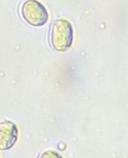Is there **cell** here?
<instances>
[{"label":"cell","mask_w":128,"mask_h":158,"mask_svg":"<svg viewBox=\"0 0 128 158\" xmlns=\"http://www.w3.org/2000/svg\"><path fill=\"white\" fill-rule=\"evenodd\" d=\"M73 39V27L67 19H58L53 23L50 31V43L55 51H67L72 46Z\"/></svg>","instance_id":"1"},{"label":"cell","mask_w":128,"mask_h":158,"mask_svg":"<svg viewBox=\"0 0 128 158\" xmlns=\"http://www.w3.org/2000/svg\"><path fill=\"white\" fill-rule=\"evenodd\" d=\"M21 17L30 25L40 27L44 25L49 18L46 7L37 0H26L21 6Z\"/></svg>","instance_id":"2"},{"label":"cell","mask_w":128,"mask_h":158,"mask_svg":"<svg viewBox=\"0 0 128 158\" xmlns=\"http://www.w3.org/2000/svg\"><path fill=\"white\" fill-rule=\"evenodd\" d=\"M39 158H64L58 152L54 150H47L42 153Z\"/></svg>","instance_id":"4"},{"label":"cell","mask_w":128,"mask_h":158,"mask_svg":"<svg viewBox=\"0 0 128 158\" xmlns=\"http://www.w3.org/2000/svg\"><path fill=\"white\" fill-rule=\"evenodd\" d=\"M18 139V129L17 125L10 120L0 122V151L11 149Z\"/></svg>","instance_id":"3"}]
</instances>
